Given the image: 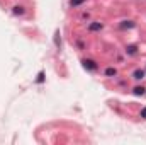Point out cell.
I'll return each instance as SVG.
<instances>
[{
  "label": "cell",
  "instance_id": "cell-6",
  "mask_svg": "<svg viewBox=\"0 0 146 145\" xmlns=\"http://www.w3.org/2000/svg\"><path fill=\"white\" fill-rule=\"evenodd\" d=\"M126 51H127V55H136V51H138V48H136V46L133 44V46H127V50H126Z\"/></svg>",
  "mask_w": 146,
  "mask_h": 145
},
{
  "label": "cell",
  "instance_id": "cell-8",
  "mask_svg": "<svg viewBox=\"0 0 146 145\" xmlns=\"http://www.w3.org/2000/svg\"><path fill=\"white\" fill-rule=\"evenodd\" d=\"M85 0H70V5L72 7H76V5H80V3H83Z\"/></svg>",
  "mask_w": 146,
  "mask_h": 145
},
{
  "label": "cell",
  "instance_id": "cell-1",
  "mask_svg": "<svg viewBox=\"0 0 146 145\" xmlns=\"http://www.w3.org/2000/svg\"><path fill=\"white\" fill-rule=\"evenodd\" d=\"M83 67L88 68V70H95V68H97V65H95L94 60H85V62H83Z\"/></svg>",
  "mask_w": 146,
  "mask_h": 145
},
{
  "label": "cell",
  "instance_id": "cell-9",
  "mask_svg": "<svg viewBox=\"0 0 146 145\" xmlns=\"http://www.w3.org/2000/svg\"><path fill=\"white\" fill-rule=\"evenodd\" d=\"M106 75H115V68H107V70H106Z\"/></svg>",
  "mask_w": 146,
  "mask_h": 145
},
{
  "label": "cell",
  "instance_id": "cell-4",
  "mask_svg": "<svg viewBox=\"0 0 146 145\" xmlns=\"http://www.w3.org/2000/svg\"><path fill=\"white\" fill-rule=\"evenodd\" d=\"M134 96H143L145 94V87H134Z\"/></svg>",
  "mask_w": 146,
  "mask_h": 145
},
{
  "label": "cell",
  "instance_id": "cell-3",
  "mask_svg": "<svg viewBox=\"0 0 146 145\" xmlns=\"http://www.w3.org/2000/svg\"><path fill=\"white\" fill-rule=\"evenodd\" d=\"M131 28H134V22H131V21H124L121 24V29H131Z\"/></svg>",
  "mask_w": 146,
  "mask_h": 145
},
{
  "label": "cell",
  "instance_id": "cell-7",
  "mask_svg": "<svg viewBox=\"0 0 146 145\" xmlns=\"http://www.w3.org/2000/svg\"><path fill=\"white\" fill-rule=\"evenodd\" d=\"M14 14H15V15H22V14H24V9H22V7H15V9H14Z\"/></svg>",
  "mask_w": 146,
  "mask_h": 145
},
{
  "label": "cell",
  "instance_id": "cell-2",
  "mask_svg": "<svg viewBox=\"0 0 146 145\" xmlns=\"http://www.w3.org/2000/svg\"><path fill=\"white\" fill-rule=\"evenodd\" d=\"M88 29H90V31H100V29H102V24H100V22H92V24L88 26Z\"/></svg>",
  "mask_w": 146,
  "mask_h": 145
},
{
  "label": "cell",
  "instance_id": "cell-10",
  "mask_svg": "<svg viewBox=\"0 0 146 145\" xmlns=\"http://www.w3.org/2000/svg\"><path fill=\"white\" fill-rule=\"evenodd\" d=\"M54 41H56V46H60V43H61V41H60V33H56V39H54Z\"/></svg>",
  "mask_w": 146,
  "mask_h": 145
},
{
  "label": "cell",
  "instance_id": "cell-5",
  "mask_svg": "<svg viewBox=\"0 0 146 145\" xmlns=\"http://www.w3.org/2000/svg\"><path fill=\"white\" fill-rule=\"evenodd\" d=\"M143 77H145V70H136V72H134V79H136V80H141Z\"/></svg>",
  "mask_w": 146,
  "mask_h": 145
},
{
  "label": "cell",
  "instance_id": "cell-11",
  "mask_svg": "<svg viewBox=\"0 0 146 145\" xmlns=\"http://www.w3.org/2000/svg\"><path fill=\"white\" fill-rule=\"evenodd\" d=\"M141 118H145V119H146V108L141 109Z\"/></svg>",
  "mask_w": 146,
  "mask_h": 145
}]
</instances>
